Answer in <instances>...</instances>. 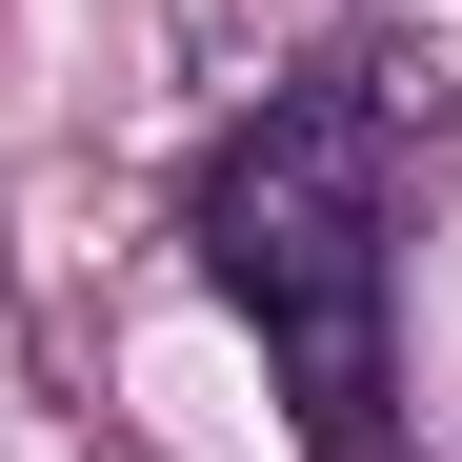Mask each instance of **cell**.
Masks as SVG:
<instances>
[{
	"label": "cell",
	"mask_w": 462,
	"mask_h": 462,
	"mask_svg": "<svg viewBox=\"0 0 462 462\" xmlns=\"http://www.w3.org/2000/svg\"><path fill=\"white\" fill-rule=\"evenodd\" d=\"M181 242L221 282V322L262 342V382L301 402V442L362 462L382 402H402V60L322 41L301 81H262L221 121Z\"/></svg>",
	"instance_id": "1"
}]
</instances>
